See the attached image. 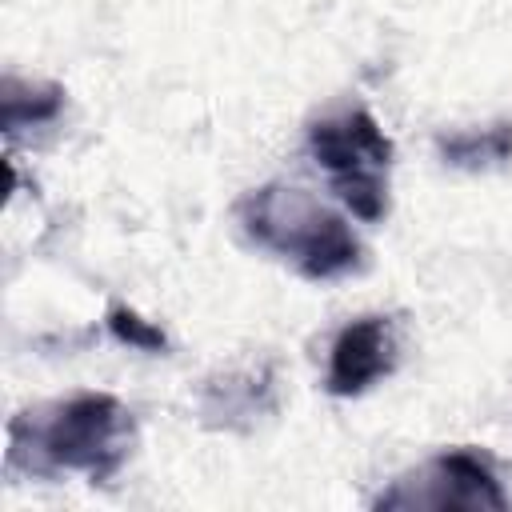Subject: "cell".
Returning a JSON list of instances; mask_svg holds the SVG:
<instances>
[{
  "instance_id": "obj_3",
  "label": "cell",
  "mask_w": 512,
  "mask_h": 512,
  "mask_svg": "<svg viewBox=\"0 0 512 512\" xmlns=\"http://www.w3.org/2000/svg\"><path fill=\"white\" fill-rule=\"evenodd\" d=\"M308 148L316 164L328 172L340 204L360 220H380L388 212V168L392 140L376 124L368 108H344L320 116L308 128Z\"/></svg>"
},
{
  "instance_id": "obj_7",
  "label": "cell",
  "mask_w": 512,
  "mask_h": 512,
  "mask_svg": "<svg viewBox=\"0 0 512 512\" xmlns=\"http://www.w3.org/2000/svg\"><path fill=\"white\" fill-rule=\"evenodd\" d=\"M440 156L452 168H496L512 160V124H492L480 132H456V136H440Z\"/></svg>"
},
{
  "instance_id": "obj_5",
  "label": "cell",
  "mask_w": 512,
  "mask_h": 512,
  "mask_svg": "<svg viewBox=\"0 0 512 512\" xmlns=\"http://www.w3.org/2000/svg\"><path fill=\"white\" fill-rule=\"evenodd\" d=\"M396 368V332L384 316H360L344 324L328 352V392L360 396Z\"/></svg>"
},
{
  "instance_id": "obj_6",
  "label": "cell",
  "mask_w": 512,
  "mask_h": 512,
  "mask_svg": "<svg viewBox=\"0 0 512 512\" xmlns=\"http://www.w3.org/2000/svg\"><path fill=\"white\" fill-rule=\"evenodd\" d=\"M60 104H64V88L60 84L4 76V88H0V120H4V132H16L24 124H44V120H52L60 112Z\"/></svg>"
},
{
  "instance_id": "obj_4",
  "label": "cell",
  "mask_w": 512,
  "mask_h": 512,
  "mask_svg": "<svg viewBox=\"0 0 512 512\" xmlns=\"http://www.w3.org/2000/svg\"><path fill=\"white\" fill-rule=\"evenodd\" d=\"M376 508H464V512H500L508 508V496L492 472V464L480 452L452 448L416 468L412 476L392 480L388 492H380Z\"/></svg>"
},
{
  "instance_id": "obj_2",
  "label": "cell",
  "mask_w": 512,
  "mask_h": 512,
  "mask_svg": "<svg viewBox=\"0 0 512 512\" xmlns=\"http://www.w3.org/2000/svg\"><path fill=\"white\" fill-rule=\"evenodd\" d=\"M240 232L308 280H336L360 268L364 248L348 220L296 184H260L236 200Z\"/></svg>"
},
{
  "instance_id": "obj_1",
  "label": "cell",
  "mask_w": 512,
  "mask_h": 512,
  "mask_svg": "<svg viewBox=\"0 0 512 512\" xmlns=\"http://www.w3.org/2000/svg\"><path fill=\"white\" fill-rule=\"evenodd\" d=\"M132 412L108 392L32 404L8 424V468L28 476L80 472L104 484L132 452Z\"/></svg>"
},
{
  "instance_id": "obj_8",
  "label": "cell",
  "mask_w": 512,
  "mask_h": 512,
  "mask_svg": "<svg viewBox=\"0 0 512 512\" xmlns=\"http://www.w3.org/2000/svg\"><path fill=\"white\" fill-rule=\"evenodd\" d=\"M108 332H112L120 344L140 348V352H164V348H168V336H164L152 320H144L140 312H132V308H124V304H112V308H108Z\"/></svg>"
}]
</instances>
